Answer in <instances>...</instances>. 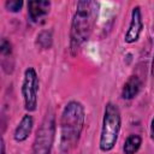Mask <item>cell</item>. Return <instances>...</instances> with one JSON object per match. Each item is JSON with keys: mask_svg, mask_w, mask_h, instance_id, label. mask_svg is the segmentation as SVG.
Wrapping results in <instances>:
<instances>
[{"mask_svg": "<svg viewBox=\"0 0 154 154\" xmlns=\"http://www.w3.org/2000/svg\"><path fill=\"white\" fill-rule=\"evenodd\" d=\"M99 11V2L83 0L77 2L76 12L71 22L70 30V52L75 57L82 46L88 41L93 32Z\"/></svg>", "mask_w": 154, "mask_h": 154, "instance_id": "1", "label": "cell"}, {"mask_svg": "<svg viewBox=\"0 0 154 154\" xmlns=\"http://www.w3.org/2000/svg\"><path fill=\"white\" fill-rule=\"evenodd\" d=\"M84 118V107L81 102L70 101L64 107L60 118V150L63 154H70L77 147Z\"/></svg>", "mask_w": 154, "mask_h": 154, "instance_id": "2", "label": "cell"}, {"mask_svg": "<svg viewBox=\"0 0 154 154\" xmlns=\"http://www.w3.org/2000/svg\"><path fill=\"white\" fill-rule=\"evenodd\" d=\"M122 117L117 105L107 102L103 112V120L100 135V149L102 152H109L117 143L118 135L120 131Z\"/></svg>", "mask_w": 154, "mask_h": 154, "instance_id": "3", "label": "cell"}, {"mask_svg": "<svg viewBox=\"0 0 154 154\" xmlns=\"http://www.w3.org/2000/svg\"><path fill=\"white\" fill-rule=\"evenodd\" d=\"M55 135V118L53 111H47L37 131L31 148V154H51Z\"/></svg>", "mask_w": 154, "mask_h": 154, "instance_id": "4", "label": "cell"}, {"mask_svg": "<svg viewBox=\"0 0 154 154\" xmlns=\"http://www.w3.org/2000/svg\"><path fill=\"white\" fill-rule=\"evenodd\" d=\"M37 91H38V77L34 67H28L24 72L22 95L24 100L25 109L32 112L37 106Z\"/></svg>", "mask_w": 154, "mask_h": 154, "instance_id": "5", "label": "cell"}, {"mask_svg": "<svg viewBox=\"0 0 154 154\" xmlns=\"http://www.w3.org/2000/svg\"><path fill=\"white\" fill-rule=\"evenodd\" d=\"M143 29V22H142V14H141V8L138 6L132 8L131 12V20H130V25L129 29L125 34L124 41L126 43H132L136 42L142 32Z\"/></svg>", "mask_w": 154, "mask_h": 154, "instance_id": "6", "label": "cell"}, {"mask_svg": "<svg viewBox=\"0 0 154 154\" xmlns=\"http://www.w3.org/2000/svg\"><path fill=\"white\" fill-rule=\"evenodd\" d=\"M51 2L46 0H31L28 2V14L32 22H38L49 12Z\"/></svg>", "mask_w": 154, "mask_h": 154, "instance_id": "7", "label": "cell"}, {"mask_svg": "<svg viewBox=\"0 0 154 154\" xmlns=\"http://www.w3.org/2000/svg\"><path fill=\"white\" fill-rule=\"evenodd\" d=\"M32 125H34V120H32V117L30 114H25L23 116V118L20 119L19 124L17 125L16 130H14V140L17 142H23L25 141L30 132H31V129H32Z\"/></svg>", "mask_w": 154, "mask_h": 154, "instance_id": "8", "label": "cell"}, {"mask_svg": "<svg viewBox=\"0 0 154 154\" xmlns=\"http://www.w3.org/2000/svg\"><path fill=\"white\" fill-rule=\"evenodd\" d=\"M141 89V81L137 76H130L129 79L125 82L123 90H122V97L125 100L134 99Z\"/></svg>", "mask_w": 154, "mask_h": 154, "instance_id": "9", "label": "cell"}, {"mask_svg": "<svg viewBox=\"0 0 154 154\" xmlns=\"http://www.w3.org/2000/svg\"><path fill=\"white\" fill-rule=\"evenodd\" d=\"M141 143H142V138L138 135H130L125 140L123 150H124L125 154H135L140 149Z\"/></svg>", "mask_w": 154, "mask_h": 154, "instance_id": "10", "label": "cell"}, {"mask_svg": "<svg viewBox=\"0 0 154 154\" xmlns=\"http://www.w3.org/2000/svg\"><path fill=\"white\" fill-rule=\"evenodd\" d=\"M37 45L43 49H48L52 46V31L48 30L41 31L37 35Z\"/></svg>", "mask_w": 154, "mask_h": 154, "instance_id": "11", "label": "cell"}, {"mask_svg": "<svg viewBox=\"0 0 154 154\" xmlns=\"http://www.w3.org/2000/svg\"><path fill=\"white\" fill-rule=\"evenodd\" d=\"M22 6H23L22 0H10V1L5 2V7L10 12H18V11H20Z\"/></svg>", "mask_w": 154, "mask_h": 154, "instance_id": "12", "label": "cell"}, {"mask_svg": "<svg viewBox=\"0 0 154 154\" xmlns=\"http://www.w3.org/2000/svg\"><path fill=\"white\" fill-rule=\"evenodd\" d=\"M0 53L2 57H8L12 53V45L10 41H7L6 38L1 40V45H0Z\"/></svg>", "mask_w": 154, "mask_h": 154, "instance_id": "13", "label": "cell"}, {"mask_svg": "<svg viewBox=\"0 0 154 154\" xmlns=\"http://www.w3.org/2000/svg\"><path fill=\"white\" fill-rule=\"evenodd\" d=\"M150 138L152 141H154V118L152 119V124H150Z\"/></svg>", "mask_w": 154, "mask_h": 154, "instance_id": "14", "label": "cell"}, {"mask_svg": "<svg viewBox=\"0 0 154 154\" xmlns=\"http://www.w3.org/2000/svg\"><path fill=\"white\" fill-rule=\"evenodd\" d=\"M1 154H6V152H5V142H4V138H1Z\"/></svg>", "mask_w": 154, "mask_h": 154, "instance_id": "15", "label": "cell"}, {"mask_svg": "<svg viewBox=\"0 0 154 154\" xmlns=\"http://www.w3.org/2000/svg\"><path fill=\"white\" fill-rule=\"evenodd\" d=\"M150 72H152V75L154 76V55H153V60H152V69H150Z\"/></svg>", "mask_w": 154, "mask_h": 154, "instance_id": "16", "label": "cell"}]
</instances>
